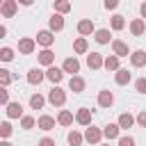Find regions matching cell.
I'll return each instance as SVG.
<instances>
[{
	"instance_id": "cell-1",
	"label": "cell",
	"mask_w": 146,
	"mask_h": 146,
	"mask_svg": "<svg viewBox=\"0 0 146 146\" xmlns=\"http://www.w3.org/2000/svg\"><path fill=\"white\" fill-rule=\"evenodd\" d=\"M48 103L50 105H64L66 103V94H64V89H59V87H52L50 91H48Z\"/></svg>"
},
{
	"instance_id": "cell-2",
	"label": "cell",
	"mask_w": 146,
	"mask_h": 146,
	"mask_svg": "<svg viewBox=\"0 0 146 146\" xmlns=\"http://www.w3.org/2000/svg\"><path fill=\"white\" fill-rule=\"evenodd\" d=\"M34 48H36V41H34L32 36H23V39L18 41V52H23V55L34 52Z\"/></svg>"
},
{
	"instance_id": "cell-3",
	"label": "cell",
	"mask_w": 146,
	"mask_h": 146,
	"mask_svg": "<svg viewBox=\"0 0 146 146\" xmlns=\"http://www.w3.org/2000/svg\"><path fill=\"white\" fill-rule=\"evenodd\" d=\"M36 43H41L43 48H50V46L55 43V34H52L50 30H41V32L36 34Z\"/></svg>"
},
{
	"instance_id": "cell-4",
	"label": "cell",
	"mask_w": 146,
	"mask_h": 146,
	"mask_svg": "<svg viewBox=\"0 0 146 146\" xmlns=\"http://www.w3.org/2000/svg\"><path fill=\"white\" fill-rule=\"evenodd\" d=\"M84 139L89 141V144H100V139H103V130L100 128H87L84 130Z\"/></svg>"
},
{
	"instance_id": "cell-5",
	"label": "cell",
	"mask_w": 146,
	"mask_h": 146,
	"mask_svg": "<svg viewBox=\"0 0 146 146\" xmlns=\"http://www.w3.org/2000/svg\"><path fill=\"white\" fill-rule=\"evenodd\" d=\"M62 71H64V73H71V75H75V73H80V62H78L75 57H66V59H64V66H62Z\"/></svg>"
},
{
	"instance_id": "cell-6",
	"label": "cell",
	"mask_w": 146,
	"mask_h": 146,
	"mask_svg": "<svg viewBox=\"0 0 146 146\" xmlns=\"http://www.w3.org/2000/svg\"><path fill=\"white\" fill-rule=\"evenodd\" d=\"M112 50H114V55H116V57H128V55H130L128 43H123V41H119V39H114V41H112Z\"/></svg>"
},
{
	"instance_id": "cell-7",
	"label": "cell",
	"mask_w": 146,
	"mask_h": 146,
	"mask_svg": "<svg viewBox=\"0 0 146 146\" xmlns=\"http://www.w3.org/2000/svg\"><path fill=\"white\" fill-rule=\"evenodd\" d=\"M87 66H89L91 71H98V68L103 66V55H100V52H91V55H87Z\"/></svg>"
},
{
	"instance_id": "cell-8",
	"label": "cell",
	"mask_w": 146,
	"mask_h": 146,
	"mask_svg": "<svg viewBox=\"0 0 146 146\" xmlns=\"http://www.w3.org/2000/svg\"><path fill=\"white\" fill-rule=\"evenodd\" d=\"M46 78H48L52 84H57V82H62V78H64V71H62V68H57V66H48V71H46Z\"/></svg>"
},
{
	"instance_id": "cell-9",
	"label": "cell",
	"mask_w": 146,
	"mask_h": 146,
	"mask_svg": "<svg viewBox=\"0 0 146 146\" xmlns=\"http://www.w3.org/2000/svg\"><path fill=\"white\" fill-rule=\"evenodd\" d=\"M112 103H114V94L107 91V89H103V91L98 94V105L107 110V107H112Z\"/></svg>"
},
{
	"instance_id": "cell-10",
	"label": "cell",
	"mask_w": 146,
	"mask_h": 146,
	"mask_svg": "<svg viewBox=\"0 0 146 146\" xmlns=\"http://www.w3.org/2000/svg\"><path fill=\"white\" fill-rule=\"evenodd\" d=\"M130 64H132L135 68L146 66V52H144V50H135V52H130Z\"/></svg>"
},
{
	"instance_id": "cell-11",
	"label": "cell",
	"mask_w": 146,
	"mask_h": 146,
	"mask_svg": "<svg viewBox=\"0 0 146 146\" xmlns=\"http://www.w3.org/2000/svg\"><path fill=\"white\" fill-rule=\"evenodd\" d=\"M52 62H55V52H52L50 48H43V50L39 52V64H43V66H52Z\"/></svg>"
},
{
	"instance_id": "cell-12",
	"label": "cell",
	"mask_w": 146,
	"mask_h": 146,
	"mask_svg": "<svg viewBox=\"0 0 146 146\" xmlns=\"http://www.w3.org/2000/svg\"><path fill=\"white\" fill-rule=\"evenodd\" d=\"M43 78H46V73L41 68H30L27 71V82L30 84H39V82H43Z\"/></svg>"
},
{
	"instance_id": "cell-13",
	"label": "cell",
	"mask_w": 146,
	"mask_h": 146,
	"mask_svg": "<svg viewBox=\"0 0 146 146\" xmlns=\"http://www.w3.org/2000/svg\"><path fill=\"white\" fill-rule=\"evenodd\" d=\"M75 121H78L80 125H89V123H91V110L80 107V110H78V114H75Z\"/></svg>"
},
{
	"instance_id": "cell-14",
	"label": "cell",
	"mask_w": 146,
	"mask_h": 146,
	"mask_svg": "<svg viewBox=\"0 0 146 146\" xmlns=\"http://www.w3.org/2000/svg\"><path fill=\"white\" fill-rule=\"evenodd\" d=\"M48 27H50V32H59V30L64 27V18H62V14H52L50 21H48Z\"/></svg>"
},
{
	"instance_id": "cell-15",
	"label": "cell",
	"mask_w": 146,
	"mask_h": 146,
	"mask_svg": "<svg viewBox=\"0 0 146 146\" xmlns=\"http://www.w3.org/2000/svg\"><path fill=\"white\" fill-rule=\"evenodd\" d=\"M68 89H71V91H75V94L84 91V80H82L80 75H71V80H68Z\"/></svg>"
},
{
	"instance_id": "cell-16",
	"label": "cell",
	"mask_w": 146,
	"mask_h": 146,
	"mask_svg": "<svg viewBox=\"0 0 146 146\" xmlns=\"http://www.w3.org/2000/svg\"><path fill=\"white\" fill-rule=\"evenodd\" d=\"M119 128H123V130H128V128H132L135 125V116L130 114V112H123L121 116H119V123H116Z\"/></svg>"
},
{
	"instance_id": "cell-17",
	"label": "cell",
	"mask_w": 146,
	"mask_h": 146,
	"mask_svg": "<svg viewBox=\"0 0 146 146\" xmlns=\"http://www.w3.org/2000/svg\"><path fill=\"white\" fill-rule=\"evenodd\" d=\"M0 14H2L5 18H11V16L16 14V0H5V5H2V9H0Z\"/></svg>"
},
{
	"instance_id": "cell-18",
	"label": "cell",
	"mask_w": 146,
	"mask_h": 146,
	"mask_svg": "<svg viewBox=\"0 0 146 146\" xmlns=\"http://www.w3.org/2000/svg\"><path fill=\"white\" fill-rule=\"evenodd\" d=\"M78 32H80L82 36H87V34H91V32H96V30H94V23H91L89 18H82V21L78 23Z\"/></svg>"
},
{
	"instance_id": "cell-19",
	"label": "cell",
	"mask_w": 146,
	"mask_h": 146,
	"mask_svg": "<svg viewBox=\"0 0 146 146\" xmlns=\"http://www.w3.org/2000/svg\"><path fill=\"white\" fill-rule=\"evenodd\" d=\"M130 32H132L135 36H141V34L146 32V23H144L141 18H135V21L130 23Z\"/></svg>"
},
{
	"instance_id": "cell-20",
	"label": "cell",
	"mask_w": 146,
	"mask_h": 146,
	"mask_svg": "<svg viewBox=\"0 0 146 146\" xmlns=\"http://www.w3.org/2000/svg\"><path fill=\"white\" fill-rule=\"evenodd\" d=\"M130 78H132V75H130V71H128V68H116V75H114L116 84H121V87H123V84H128V82H130Z\"/></svg>"
},
{
	"instance_id": "cell-21",
	"label": "cell",
	"mask_w": 146,
	"mask_h": 146,
	"mask_svg": "<svg viewBox=\"0 0 146 146\" xmlns=\"http://www.w3.org/2000/svg\"><path fill=\"white\" fill-rule=\"evenodd\" d=\"M36 125H39L41 130H46V132H48V130H52V128H55V119H52V116H48V114H43V116H39Z\"/></svg>"
},
{
	"instance_id": "cell-22",
	"label": "cell",
	"mask_w": 146,
	"mask_h": 146,
	"mask_svg": "<svg viewBox=\"0 0 146 146\" xmlns=\"http://www.w3.org/2000/svg\"><path fill=\"white\" fill-rule=\"evenodd\" d=\"M119 125L116 123H107L105 128H103V137H107V139H119Z\"/></svg>"
},
{
	"instance_id": "cell-23",
	"label": "cell",
	"mask_w": 146,
	"mask_h": 146,
	"mask_svg": "<svg viewBox=\"0 0 146 146\" xmlns=\"http://www.w3.org/2000/svg\"><path fill=\"white\" fill-rule=\"evenodd\" d=\"M21 114H23L21 103H7V116H9V119H18Z\"/></svg>"
},
{
	"instance_id": "cell-24",
	"label": "cell",
	"mask_w": 146,
	"mask_h": 146,
	"mask_svg": "<svg viewBox=\"0 0 146 146\" xmlns=\"http://www.w3.org/2000/svg\"><path fill=\"white\" fill-rule=\"evenodd\" d=\"M57 123H59V125H71V123H73V114H71L68 110H62V112L57 114Z\"/></svg>"
},
{
	"instance_id": "cell-25",
	"label": "cell",
	"mask_w": 146,
	"mask_h": 146,
	"mask_svg": "<svg viewBox=\"0 0 146 146\" xmlns=\"http://www.w3.org/2000/svg\"><path fill=\"white\" fill-rule=\"evenodd\" d=\"M103 66H105L107 71H116V68H119V57H116V55L105 57V59H103Z\"/></svg>"
},
{
	"instance_id": "cell-26",
	"label": "cell",
	"mask_w": 146,
	"mask_h": 146,
	"mask_svg": "<svg viewBox=\"0 0 146 146\" xmlns=\"http://www.w3.org/2000/svg\"><path fill=\"white\" fill-rule=\"evenodd\" d=\"M46 105V98L41 96V94H34V96H30V107L32 110H41Z\"/></svg>"
},
{
	"instance_id": "cell-27",
	"label": "cell",
	"mask_w": 146,
	"mask_h": 146,
	"mask_svg": "<svg viewBox=\"0 0 146 146\" xmlns=\"http://www.w3.org/2000/svg\"><path fill=\"white\" fill-rule=\"evenodd\" d=\"M94 34H96L94 39H96L98 43H110V39H112V34H110V30H96Z\"/></svg>"
},
{
	"instance_id": "cell-28",
	"label": "cell",
	"mask_w": 146,
	"mask_h": 146,
	"mask_svg": "<svg viewBox=\"0 0 146 146\" xmlns=\"http://www.w3.org/2000/svg\"><path fill=\"white\" fill-rule=\"evenodd\" d=\"M82 141H84V137H82L80 132H75V130L68 132V144H71V146H82Z\"/></svg>"
},
{
	"instance_id": "cell-29",
	"label": "cell",
	"mask_w": 146,
	"mask_h": 146,
	"mask_svg": "<svg viewBox=\"0 0 146 146\" xmlns=\"http://www.w3.org/2000/svg\"><path fill=\"white\" fill-rule=\"evenodd\" d=\"M55 11H57V14L71 11V2H68V0H55Z\"/></svg>"
},
{
	"instance_id": "cell-30",
	"label": "cell",
	"mask_w": 146,
	"mask_h": 146,
	"mask_svg": "<svg viewBox=\"0 0 146 146\" xmlns=\"http://www.w3.org/2000/svg\"><path fill=\"white\" fill-rule=\"evenodd\" d=\"M125 27V18L121 14H114L112 16V30H123Z\"/></svg>"
},
{
	"instance_id": "cell-31",
	"label": "cell",
	"mask_w": 146,
	"mask_h": 146,
	"mask_svg": "<svg viewBox=\"0 0 146 146\" xmlns=\"http://www.w3.org/2000/svg\"><path fill=\"white\" fill-rule=\"evenodd\" d=\"M11 80H14V75H11L7 68H0V87H7V84H11Z\"/></svg>"
},
{
	"instance_id": "cell-32",
	"label": "cell",
	"mask_w": 146,
	"mask_h": 146,
	"mask_svg": "<svg viewBox=\"0 0 146 146\" xmlns=\"http://www.w3.org/2000/svg\"><path fill=\"white\" fill-rule=\"evenodd\" d=\"M73 50H75V52H80V55H82V52H87V39H84V36L75 39V43H73Z\"/></svg>"
},
{
	"instance_id": "cell-33",
	"label": "cell",
	"mask_w": 146,
	"mask_h": 146,
	"mask_svg": "<svg viewBox=\"0 0 146 146\" xmlns=\"http://www.w3.org/2000/svg\"><path fill=\"white\" fill-rule=\"evenodd\" d=\"M0 59L2 62H11L14 59V50L11 48H0Z\"/></svg>"
},
{
	"instance_id": "cell-34",
	"label": "cell",
	"mask_w": 146,
	"mask_h": 146,
	"mask_svg": "<svg viewBox=\"0 0 146 146\" xmlns=\"http://www.w3.org/2000/svg\"><path fill=\"white\" fill-rule=\"evenodd\" d=\"M11 135V123L9 121H2L0 123V137H9Z\"/></svg>"
},
{
	"instance_id": "cell-35",
	"label": "cell",
	"mask_w": 146,
	"mask_h": 146,
	"mask_svg": "<svg viewBox=\"0 0 146 146\" xmlns=\"http://www.w3.org/2000/svg\"><path fill=\"white\" fill-rule=\"evenodd\" d=\"M21 125H23L25 130L34 128V119H32V116H21Z\"/></svg>"
},
{
	"instance_id": "cell-36",
	"label": "cell",
	"mask_w": 146,
	"mask_h": 146,
	"mask_svg": "<svg viewBox=\"0 0 146 146\" xmlns=\"http://www.w3.org/2000/svg\"><path fill=\"white\" fill-rule=\"evenodd\" d=\"M135 89H137L139 94H146V78H139V80L135 82Z\"/></svg>"
},
{
	"instance_id": "cell-37",
	"label": "cell",
	"mask_w": 146,
	"mask_h": 146,
	"mask_svg": "<svg viewBox=\"0 0 146 146\" xmlns=\"http://www.w3.org/2000/svg\"><path fill=\"white\" fill-rule=\"evenodd\" d=\"M9 103V91L7 87H0V105H7Z\"/></svg>"
},
{
	"instance_id": "cell-38",
	"label": "cell",
	"mask_w": 146,
	"mask_h": 146,
	"mask_svg": "<svg viewBox=\"0 0 146 146\" xmlns=\"http://www.w3.org/2000/svg\"><path fill=\"white\" fill-rule=\"evenodd\" d=\"M119 146H135L132 137H119Z\"/></svg>"
},
{
	"instance_id": "cell-39",
	"label": "cell",
	"mask_w": 146,
	"mask_h": 146,
	"mask_svg": "<svg viewBox=\"0 0 146 146\" xmlns=\"http://www.w3.org/2000/svg\"><path fill=\"white\" fill-rule=\"evenodd\" d=\"M135 121H137V123H139V125H141V128H146V110H144V112H139V114H137V119H135Z\"/></svg>"
},
{
	"instance_id": "cell-40",
	"label": "cell",
	"mask_w": 146,
	"mask_h": 146,
	"mask_svg": "<svg viewBox=\"0 0 146 146\" xmlns=\"http://www.w3.org/2000/svg\"><path fill=\"white\" fill-rule=\"evenodd\" d=\"M39 146H55V139H50V137H43V139H39Z\"/></svg>"
},
{
	"instance_id": "cell-41",
	"label": "cell",
	"mask_w": 146,
	"mask_h": 146,
	"mask_svg": "<svg viewBox=\"0 0 146 146\" xmlns=\"http://www.w3.org/2000/svg\"><path fill=\"white\" fill-rule=\"evenodd\" d=\"M105 7L107 9H116L119 7V0H105Z\"/></svg>"
},
{
	"instance_id": "cell-42",
	"label": "cell",
	"mask_w": 146,
	"mask_h": 146,
	"mask_svg": "<svg viewBox=\"0 0 146 146\" xmlns=\"http://www.w3.org/2000/svg\"><path fill=\"white\" fill-rule=\"evenodd\" d=\"M139 14H141V21L146 18V2H141V7H139Z\"/></svg>"
},
{
	"instance_id": "cell-43",
	"label": "cell",
	"mask_w": 146,
	"mask_h": 146,
	"mask_svg": "<svg viewBox=\"0 0 146 146\" xmlns=\"http://www.w3.org/2000/svg\"><path fill=\"white\" fill-rule=\"evenodd\" d=\"M5 36H7V27H5V25H0V39H5Z\"/></svg>"
},
{
	"instance_id": "cell-44",
	"label": "cell",
	"mask_w": 146,
	"mask_h": 146,
	"mask_svg": "<svg viewBox=\"0 0 146 146\" xmlns=\"http://www.w3.org/2000/svg\"><path fill=\"white\" fill-rule=\"evenodd\" d=\"M18 2H21V5H25V7H30V5L34 2V0H18Z\"/></svg>"
},
{
	"instance_id": "cell-45",
	"label": "cell",
	"mask_w": 146,
	"mask_h": 146,
	"mask_svg": "<svg viewBox=\"0 0 146 146\" xmlns=\"http://www.w3.org/2000/svg\"><path fill=\"white\" fill-rule=\"evenodd\" d=\"M0 146H14V144H9V141H0Z\"/></svg>"
},
{
	"instance_id": "cell-46",
	"label": "cell",
	"mask_w": 146,
	"mask_h": 146,
	"mask_svg": "<svg viewBox=\"0 0 146 146\" xmlns=\"http://www.w3.org/2000/svg\"><path fill=\"white\" fill-rule=\"evenodd\" d=\"M2 5H5V0H0V9H2Z\"/></svg>"
},
{
	"instance_id": "cell-47",
	"label": "cell",
	"mask_w": 146,
	"mask_h": 146,
	"mask_svg": "<svg viewBox=\"0 0 146 146\" xmlns=\"http://www.w3.org/2000/svg\"><path fill=\"white\" fill-rule=\"evenodd\" d=\"M103 146H110V144H103Z\"/></svg>"
}]
</instances>
